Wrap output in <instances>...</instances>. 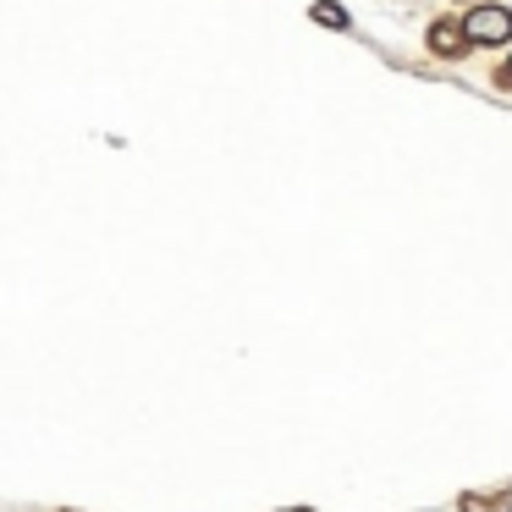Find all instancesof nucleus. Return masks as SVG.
I'll return each instance as SVG.
<instances>
[{
    "label": "nucleus",
    "mask_w": 512,
    "mask_h": 512,
    "mask_svg": "<svg viewBox=\"0 0 512 512\" xmlns=\"http://www.w3.org/2000/svg\"><path fill=\"white\" fill-rule=\"evenodd\" d=\"M463 39H474V45H507L512 39V12L507 6H479V12H468Z\"/></svg>",
    "instance_id": "nucleus-1"
},
{
    "label": "nucleus",
    "mask_w": 512,
    "mask_h": 512,
    "mask_svg": "<svg viewBox=\"0 0 512 512\" xmlns=\"http://www.w3.org/2000/svg\"><path fill=\"white\" fill-rule=\"evenodd\" d=\"M430 45H435V56H463V28H457V23H435L430 28Z\"/></svg>",
    "instance_id": "nucleus-2"
},
{
    "label": "nucleus",
    "mask_w": 512,
    "mask_h": 512,
    "mask_svg": "<svg viewBox=\"0 0 512 512\" xmlns=\"http://www.w3.org/2000/svg\"><path fill=\"white\" fill-rule=\"evenodd\" d=\"M314 17H320L325 28H347V12H342V6H331V0H320V6H314Z\"/></svg>",
    "instance_id": "nucleus-3"
}]
</instances>
